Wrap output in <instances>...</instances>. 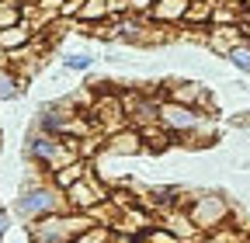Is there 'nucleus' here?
<instances>
[{
  "label": "nucleus",
  "instance_id": "nucleus-1",
  "mask_svg": "<svg viewBox=\"0 0 250 243\" xmlns=\"http://www.w3.org/2000/svg\"><path fill=\"white\" fill-rule=\"evenodd\" d=\"M59 212H70L66 208V195H62L49 177H42L39 170H31L21 188L14 195V216L28 226V223H39L45 216H59Z\"/></svg>",
  "mask_w": 250,
  "mask_h": 243
},
{
  "label": "nucleus",
  "instance_id": "nucleus-2",
  "mask_svg": "<svg viewBox=\"0 0 250 243\" xmlns=\"http://www.w3.org/2000/svg\"><path fill=\"white\" fill-rule=\"evenodd\" d=\"M21 157H24V163H28L31 170H39L42 177H52L59 167L80 160V157H77V142L59 139V136H45V132H39V129H31V132L24 136Z\"/></svg>",
  "mask_w": 250,
  "mask_h": 243
},
{
  "label": "nucleus",
  "instance_id": "nucleus-3",
  "mask_svg": "<svg viewBox=\"0 0 250 243\" xmlns=\"http://www.w3.org/2000/svg\"><path fill=\"white\" fill-rule=\"evenodd\" d=\"M94 226H98L94 216H83V212H59V216H45L39 223H28L24 240L28 243H77Z\"/></svg>",
  "mask_w": 250,
  "mask_h": 243
},
{
  "label": "nucleus",
  "instance_id": "nucleus-4",
  "mask_svg": "<svg viewBox=\"0 0 250 243\" xmlns=\"http://www.w3.org/2000/svg\"><path fill=\"white\" fill-rule=\"evenodd\" d=\"M184 212L191 216V223L198 226V233H212V229H223V226H233L236 212H233V202L223 195V191H188V202H184Z\"/></svg>",
  "mask_w": 250,
  "mask_h": 243
},
{
  "label": "nucleus",
  "instance_id": "nucleus-5",
  "mask_svg": "<svg viewBox=\"0 0 250 243\" xmlns=\"http://www.w3.org/2000/svg\"><path fill=\"white\" fill-rule=\"evenodd\" d=\"M122 98V111H125V122L136 129H149V125H160V101L149 98V94H139V90H118Z\"/></svg>",
  "mask_w": 250,
  "mask_h": 243
},
{
  "label": "nucleus",
  "instance_id": "nucleus-6",
  "mask_svg": "<svg viewBox=\"0 0 250 243\" xmlns=\"http://www.w3.org/2000/svg\"><path fill=\"white\" fill-rule=\"evenodd\" d=\"M164 94H167V101H177V104H188V108H198L205 115H215L212 90L205 83H198V80H167Z\"/></svg>",
  "mask_w": 250,
  "mask_h": 243
},
{
  "label": "nucleus",
  "instance_id": "nucleus-7",
  "mask_svg": "<svg viewBox=\"0 0 250 243\" xmlns=\"http://www.w3.org/2000/svg\"><path fill=\"white\" fill-rule=\"evenodd\" d=\"M146 153V139L136 125H122L118 132L104 136V149L101 157H111V160H129V157H143Z\"/></svg>",
  "mask_w": 250,
  "mask_h": 243
},
{
  "label": "nucleus",
  "instance_id": "nucleus-8",
  "mask_svg": "<svg viewBox=\"0 0 250 243\" xmlns=\"http://www.w3.org/2000/svg\"><path fill=\"white\" fill-rule=\"evenodd\" d=\"M202 42H205L208 52H215V56L226 59L240 42H247V32H243V24H212L208 32L202 35Z\"/></svg>",
  "mask_w": 250,
  "mask_h": 243
},
{
  "label": "nucleus",
  "instance_id": "nucleus-9",
  "mask_svg": "<svg viewBox=\"0 0 250 243\" xmlns=\"http://www.w3.org/2000/svg\"><path fill=\"white\" fill-rule=\"evenodd\" d=\"M115 21L111 14V0H80V14H77V28H80V35H94V28L98 24H108Z\"/></svg>",
  "mask_w": 250,
  "mask_h": 243
},
{
  "label": "nucleus",
  "instance_id": "nucleus-10",
  "mask_svg": "<svg viewBox=\"0 0 250 243\" xmlns=\"http://www.w3.org/2000/svg\"><path fill=\"white\" fill-rule=\"evenodd\" d=\"M188 4H191V0H153L149 21H153V24H160V28H174V24H184Z\"/></svg>",
  "mask_w": 250,
  "mask_h": 243
},
{
  "label": "nucleus",
  "instance_id": "nucleus-11",
  "mask_svg": "<svg viewBox=\"0 0 250 243\" xmlns=\"http://www.w3.org/2000/svg\"><path fill=\"white\" fill-rule=\"evenodd\" d=\"M215 4H219V0H191V4H188V14H184V28H188V32H195L202 39L208 28H212Z\"/></svg>",
  "mask_w": 250,
  "mask_h": 243
},
{
  "label": "nucleus",
  "instance_id": "nucleus-12",
  "mask_svg": "<svg viewBox=\"0 0 250 243\" xmlns=\"http://www.w3.org/2000/svg\"><path fill=\"white\" fill-rule=\"evenodd\" d=\"M160 223L181 240V243H202V233H198V226L191 223V216H188L184 208H174V212H164L160 216Z\"/></svg>",
  "mask_w": 250,
  "mask_h": 243
},
{
  "label": "nucleus",
  "instance_id": "nucleus-13",
  "mask_svg": "<svg viewBox=\"0 0 250 243\" xmlns=\"http://www.w3.org/2000/svg\"><path fill=\"white\" fill-rule=\"evenodd\" d=\"M87 170H90V163H83V160H73V163H66V167H59L49 181L59 188V191H66V188H73L80 177H87Z\"/></svg>",
  "mask_w": 250,
  "mask_h": 243
},
{
  "label": "nucleus",
  "instance_id": "nucleus-14",
  "mask_svg": "<svg viewBox=\"0 0 250 243\" xmlns=\"http://www.w3.org/2000/svg\"><path fill=\"white\" fill-rule=\"evenodd\" d=\"M21 94H24V80H21L11 66L0 63V104H4V101H14V98H21Z\"/></svg>",
  "mask_w": 250,
  "mask_h": 243
},
{
  "label": "nucleus",
  "instance_id": "nucleus-15",
  "mask_svg": "<svg viewBox=\"0 0 250 243\" xmlns=\"http://www.w3.org/2000/svg\"><path fill=\"white\" fill-rule=\"evenodd\" d=\"M143 139H146V153H167V149L174 146V139L160 129V125H149V129H139Z\"/></svg>",
  "mask_w": 250,
  "mask_h": 243
},
{
  "label": "nucleus",
  "instance_id": "nucleus-16",
  "mask_svg": "<svg viewBox=\"0 0 250 243\" xmlns=\"http://www.w3.org/2000/svg\"><path fill=\"white\" fill-rule=\"evenodd\" d=\"M136 243H181V240H177V236H174V233H170L160 219H156L149 229H143V233L136 236Z\"/></svg>",
  "mask_w": 250,
  "mask_h": 243
},
{
  "label": "nucleus",
  "instance_id": "nucleus-17",
  "mask_svg": "<svg viewBox=\"0 0 250 243\" xmlns=\"http://www.w3.org/2000/svg\"><path fill=\"white\" fill-rule=\"evenodd\" d=\"M62 70L66 73H90L94 70V56L90 52H66L62 56Z\"/></svg>",
  "mask_w": 250,
  "mask_h": 243
},
{
  "label": "nucleus",
  "instance_id": "nucleus-18",
  "mask_svg": "<svg viewBox=\"0 0 250 243\" xmlns=\"http://www.w3.org/2000/svg\"><path fill=\"white\" fill-rule=\"evenodd\" d=\"M243 229L240 226H223V229H212L202 236V243H243Z\"/></svg>",
  "mask_w": 250,
  "mask_h": 243
},
{
  "label": "nucleus",
  "instance_id": "nucleus-19",
  "mask_svg": "<svg viewBox=\"0 0 250 243\" xmlns=\"http://www.w3.org/2000/svg\"><path fill=\"white\" fill-rule=\"evenodd\" d=\"M18 21H24V7L18 0H0V28H11Z\"/></svg>",
  "mask_w": 250,
  "mask_h": 243
},
{
  "label": "nucleus",
  "instance_id": "nucleus-20",
  "mask_svg": "<svg viewBox=\"0 0 250 243\" xmlns=\"http://www.w3.org/2000/svg\"><path fill=\"white\" fill-rule=\"evenodd\" d=\"M226 63H229L233 70H240V73H250V39H247V42H240V45L226 56Z\"/></svg>",
  "mask_w": 250,
  "mask_h": 243
},
{
  "label": "nucleus",
  "instance_id": "nucleus-21",
  "mask_svg": "<svg viewBox=\"0 0 250 243\" xmlns=\"http://www.w3.org/2000/svg\"><path fill=\"white\" fill-rule=\"evenodd\" d=\"M129 11H132V14H146V18H149L153 0H129Z\"/></svg>",
  "mask_w": 250,
  "mask_h": 243
},
{
  "label": "nucleus",
  "instance_id": "nucleus-22",
  "mask_svg": "<svg viewBox=\"0 0 250 243\" xmlns=\"http://www.w3.org/2000/svg\"><path fill=\"white\" fill-rule=\"evenodd\" d=\"M7 233H11V212L0 205V243H4V236H7Z\"/></svg>",
  "mask_w": 250,
  "mask_h": 243
},
{
  "label": "nucleus",
  "instance_id": "nucleus-23",
  "mask_svg": "<svg viewBox=\"0 0 250 243\" xmlns=\"http://www.w3.org/2000/svg\"><path fill=\"white\" fill-rule=\"evenodd\" d=\"M243 243H250V233H247V236H243Z\"/></svg>",
  "mask_w": 250,
  "mask_h": 243
},
{
  "label": "nucleus",
  "instance_id": "nucleus-24",
  "mask_svg": "<svg viewBox=\"0 0 250 243\" xmlns=\"http://www.w3.org/2000/svg\"><path fill=\"white\" fill-rule=\"evenodd\" d=\"M14 243H21V240H14Z\"/></svg>",
  "mask_w": 250,
  "mask_h": 243
}]
</instances>
